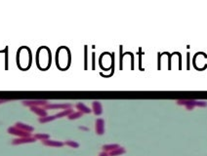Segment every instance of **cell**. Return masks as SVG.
Instances as JSON below:
<instances>
[{
    "mask_svg": "<svg viewBox=\"0 0 207 156\" xmlns=\"http://www.w3.org/2000/svg\"><path fill=\"white\" fill-rule=\"evenodd\" d=\"M18 63L21 67L23 61H24V68H27L29 67V63H31V53L29 52L27 48H22L18 52Z\"/></svg>",
    "mask_w": 207,
    "mask_h": 156,
    "instance_id": "1",
    "label": "cell"
},
{
    "mask_svg": "<svg viewBox=\"0 0 207 156\" xmlns=\"http://www.w3.org/2000/svg\"><path fill=\"white\" fill-rule=\"evenodd\" d=\"M63 47L57 51V65L60 68H67L71 64V53L68 51L66 56H63Z\"/></svg>",
    "mask_w": 207,
    "mask_h": 156,
    "instance_id": "2",
    "label": "cell"
},
{
    "mask_svg": "<svg viewBox=\"0 0 207 156\" xmlns=\"http://www.w3.org/2000/svg\"><path fill=\"white\" fill-rule=\"evenodd\" d=\"M43 47L37 51V65L41 69L47 68L51 63V53L49 51L46 56H43Z\"/></svg>",
    "mask_w": 207,
    "mask_h": 156,
    "instance_id": "3",
    "label": "cell"
},
{
    "mask_svg": "<svg viewBox=\"0 0 207 156\" xmlns=\"http://www.w3.org/2000/svg\"><path fill=\"white\" fill-rule=\"evenodd\" d=\"M23 104L26 107H44L48 104V100H23Z\"/></svg>",
    "mask_w": 207,
    "mask_h": 156,
    "instance_id": "4",
    "label": "cell"
},
{
    "mask_svg": "<svg viewBox=\"0 0 207 156\" xmlns=\"http://www.w3.org/2000/svg\"><path fill=\"white\" fill-rule=\"evenodd\" d=\"M72 105L71 103H48L44 107V109H70Z\"/></svg>",
    "mask_w": 207,
    "mask_h": 156,
    "instance_id": "5",
    "label": "cell"
},
{
    "mask_svg": "<svg viewBox=\"0 0 207 156\" xmlns=\"http://www.w3.org/2000/svg\"><path fill=\"white\" fill-rule=\"evenodd\" d=\"M8 133L11 135H15L18 136L20 138H24V137H29V133L24 132V131H22L21 129L17 128L16 126H13V127H10L8 129Z\"/></svg>",
    "mask_w": 207,
    "mask_h": 156,
    "instance_id": "6",
    "label": "cell"
},
{
    "mask_svg": "<svg viewBox=\"0 0 207 156\" xmlns=\"http://www.w3.org/2000/svg\"><path fill=\"white\" fill-rule=\"evenodd\" d=\"M29 108H31V110L32 112L37 114L39 117H45V116H47L46 109H44V107H31Z\"/></svg>",
    "mask_w": 207,
    "mask_h": 156,
    "instance_id": "7",
    "label": "cell"
},
{
    "mask_svg": "<svg viewBox=\"0 0 207 156\" xmlns=\"http://www.w3.org/2000/svg\"><path fill=\"white\" fill-rule=\"evenodd\" d=\"M105 131V121L103 119L99 118L96 120V132L98 135H103Z\"/></svg>",
    "mask_w": 207,
    "mask_h": 156,
    "instance_id": "8",
    "label": "cell"
},
{
    "mask_svg": "<svg viewBox=\"0 0 207 156\" xmlns=\"http://www.w3.org/2000/svg\"><path fill=\"white\" fill-rule=\"evenodd\" d=\"M92 110L94 112L95 115H101L103 113V107L102 103L98 100H95V102L92 103Z\"/></svg>",
    "mask_w": 207,
    "mask_h": 156,
    "instance_id": "9",
    "label": "cell"
},
{
    "mask_svg": "<svg viewBox=\"0 0 207 156\" xmlns=\"http://www.w3.org/2000/svg\"><path fill=\"white\" fill-rule=\"evenodd\" d=\"M177 103L179 105H185V107H195V100H178Z\"/></svg>",
    "mask_w": 207,
    "mask_h": 156,
    "instance_id": "10",
    "label": "cell"
},
{
    "mask_svg": "<svg viewBox=\"0 0 207 156\" xmlns=\"http://www.w3.org/2000/svg\"><path fill=\"white\" fill-rule=\"evenodd\" d=\"M34 142V139L31 137H24V138H20L17 140H13V144H21V143H32Z\"/></svg>",
    "mask_w": 207,
    "mask_h": 156,
    "instance_id": "11",
    "label": "cell"
},
{
    "mask_svg": "<svg viewBox=\"0 0 207 156\" xmlns=\"http://www.w3.org/2000/svg\"><path fill=\"white\" fill-rule=\"evenodd\" d=\"M16 127L21 129L22 131H24V132H32L33 131V127H31V126L29 125H27V124H24V123H21V122H17L16 123Z\"/></svg>",
    "mask_w": 207,
    "mask_h": 156,
    "instance_id": "12",
    "label": "cell"
},
{
    "mask_svg": "<svg viewBox=\"0 0 207 156\" xmlns=\"http://www.w3.org/2000/svg\"><path fill=\"white\" fill-rule=\"evenodd\" d=\"M75 107H76V109H78V111H80L82 113H90L91 112V109L82 103H76Z\"/></svg>",
    "mask_w": 207,
    "mask_h": 156,
    "instance_id": "13",
    "label": "cell"
},
{
    "mask_svg": "<svg viewBox=\"0 0 207 156\" xmlns=\"http://www.w3.org/2000/svg\"><path fill=\"white\" fill-rule=\"evenodd\" d=\"M72 112H73V110L71 108L66 109V110H62L61 112H59V113L56 114V117L57 118H62V117H65V116H70Z\"/></svg>",
    "mask_w": 207,
    "mask_h": 156,
    "instance_id": "14",
    "label": "cell"
},
{
    "mask_svg": "<svg viewBox=\"0 0 207 156\" xmlns=\"http://www.w3.org/2000/svg\"><path fill=\"white\" fill-rule=\"evenodd\" d=\"M57 117L56 115H51V116H45V117H40L39 118V122L40 123H46V122H50V121H53V120H55Z\"/></svg>",
    "mask_w": 207,
    "mask_h": 156,
    "instance_id": "15",
    "label": "cell"
},
{
    "mask_svg": "<svg viewBox=\"0 0 207 156\" xmlns=\"http://www.w3.org/2000/svg\"><path fill=\"white\" fill-rule=\"evenodd\" d=\"M43 143L46 145H51V147H62L63 143L60 142H55V140H43Z\"/></svg>",
    "mask_w": 207,
    "mask_h": 156,
    "instance_id": "16",
    "label": "cell"
},
{
    "mask_svg": "<svg viewBox=\"0 0 207 156\" xmlns=\"http://www.w3.org/2000/svg\"><path fill=\"white\" fill-rule=\"evenodd\" d=\"M83 115V113L82 112H80V111H73L70 116H67V118L68 119H71V120H73V119H77V118H79V117H81Z\"/></svg>",
    "mask_w": 207,
    "mask_h": 156,
    "instance_id": "17",
    "label": "cell"
},
{
    "mask_svg": "<svg viewBox=\"0 0 207 156\" xmlns=\"http://www.w3.org/2000/svg\"><path fill=\"white\" fill-rule=\"evenodd\" d=\"M118 148V145L117 144H107V145H103V149L105 150H110V151H112V150H114Z\"/></svg>",
    "mask_w": 207,
    "mask_h": 156,
    "instance_id": "18",
    "label": "cell"
},
{
    "mask_svg": "<svg viewBox=\"0 0 207 156\" xmlns=\"http://www.w3.org/2000/svg\"><path fill=\"white\" fill-rule=\"evenodd\" d=\"M124 151H125V150L123 149V148H116V149H114V150H112V151L111 152V156L119 155V154L123 153V152H124Z\"/></svg>",
    "mask_w": 207,
    "mask_h": 156,
    "instance_id": "19",
    "label": "cell"
},
{
    "mask_svg": "<svg viewBox=\"0 0 207 156\" xmlns=\"http://www.w3.org/2000/svg\"><path fill=\"white\" fill-rule=\"evenodd\" d=\"M195 107H207V102H204V100H196Z\"/></svg>",
    "mask_w": 207,
    "mask_h": 156,
    "instance_id": "20",
    "label": "cell"
},
{
    "mask_svg": "<svg viewBox=\"0 0 207 156\" xmlns=\"http://www.w3.org/2000/svg\"><path fill=\"white\" fill-rule=\"evenodd\" d=\"M35 138L36 139H39V140H45L46 139L49 138V136L48 135H45V134H38V135L35 136Z\"/></svg>",
    "mask_w": 207,
    "mask_h": 156,
    "instance_id": "21",
    "label": "cell"
},
{
    "mask_svg": "<svg viewBox=\"0 0 207 156\" xmlns=\"http://www.w3.org/2000/svg\"><path fill=\"white\" fill-rule=\"evenodd\" d=\"M84 53H85V57H84V62H85V69H87V46H85L84 48Z\"/></svg>",
    "mask_w": 207,
    "mask_h": 156,
    "instance_id": "22",
    "label": "cell"
},
{
    "mask_svg": "<svg viewBox=\"0 0 207 156\" xmlns=\"http://www.w3.org/2000/svg\"><path fill=\"white\" fill-rule=\"evenodd\" d=\"M67 144L71 145V147H78V143H74V142H71V140H68V142H67Z\"/></svg>",
    "mask_w": 207,
    "mask_h": 156,
    "instance_id": "23",
    "label": "cell"
},
{
    "mask_svg": "<svg viewBox=\"0 0 207 156\" xmlns=\"http://www.w3.org/2000/svg\"><path fill=\"white\" fill-rule=\"evenodd\" d=\"M92 55H93V56H92V62H93L92 63V68L95 69V54L93 53Z\"/></svg>",
    "mask_w": 207,
    "mask_h": 156,
    "instance_id": "24",
    "label": "cell"
},
{
    "mask_svg": "<svg viewBox=\"0 0 207 156\" xmlns=\"http://www.w3.org/2000/svg\"><path fill=\"white\" fill-rule=\"evenodd\" d=\"M6 102H9V100H0V104L6 103Z\"/></svg>",
    "mask_w": 207,
    "mask_h": 156,
    "instance_id": "25",
    "label": "cell"
},
{
    "mask_svg": "<svg viewBox=\"0 0 207 156\" xmlns=\"http://www.w3.org/2000/svg\"><path fill=\"white\" fill-rule=\"evenodd\" d=\"M190 68V54H188V69Z\"/></svg>",
    "mask_w": 207,
    "mask_h": 156,
    "instance_id": "26",
    "label": "cell"
},
{
    "mask_svg": "<svg viewBox=\"0 0 207 156\" xmlns=\"http://www.w3.org/2000/svg\"><path fill=\"white\" fill-rule=\"evenodd\" d=\"M80 129H82V130H85V131H88V128H86V127H80Z\"/></svg>",
    "mask_w": 207,
    "mask_h": 156,
    "instance_id": "27",
    "label": "cell"
},
{
    "mask_svg": "<svg viewBox=\"0 0 207 156\" xmlns=\"http://www.w3.org/2000/svg\"><path fill=\"white\" fill-rule=\"evenodd\" d=\"M100 156H107V153H102Z\"/></svg>",
    "mask_w": 207,
    "mask_h": 156,
    "instance_id": "28",
    "label": "cell"
}]
</instances>
